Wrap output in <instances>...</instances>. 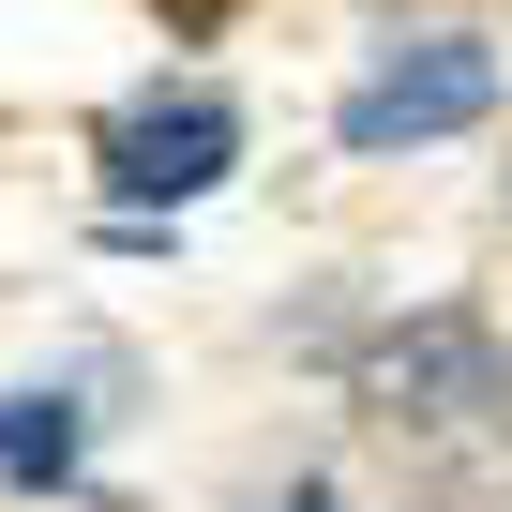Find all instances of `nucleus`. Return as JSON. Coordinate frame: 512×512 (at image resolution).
<instances>
[{"label":"nucleus","instance_id":"obj_4","mask_svg":"<svg viewBox=\"0 0 512 512\" xmlns=\"http://www.w3.org/2000/svg\"><path fill=\"white\" fill-rule=\"evenodd\" d=\"M76 467V407L61 392H0V482H61Z\"/></svg>","mask_w":512,"mask_h":512},{"label":"nucleus","instance_id":"obj_6","mask_svg":"<svg viewBox=\"0 0 512 512\" xmlns=\"http://www.w3.org/2000/svg\"><path fill=\"white\" fill-rule=\"evenodd\" d=\"M287 512H332V482H287Z\"/></svg>","mask_w":512,"mask_h":512},{"label":"nucleus","instance_id":"obj_3","mask_svg":"<svg viewBox=\"0 0 512 512\" xmlns=\"http://www.w3.org/2000/svg\"><path fill=\"white\" fill-rule=\"evenodd\" d=\"M91 151H106L121 211H181V196H211V181L241 166V106H226V91H136Z\"/></svg>","mask_w":512,"mask_h":512},{"label":"nucleus","instance_id":"obj_2","mask_svg":"<svg viewBox=\"0 0 512 512\" xmlns=\"http://www.w3.org/2000/svg\"><path fill=\"white\" fill-rule=\"evenodd\" d=\"M482 106H497V46H482V31H422V46H392V61H377V76L347 91V121H332V136H347V151L377 166V151L467 136Z\"/></svg>","mask_w":512,"mask_h":512},{"label":"nucleus","instance_id":"obj_5","mask_svg":"<svg viewBox=\"0 0 512 512\" xmlns=\"http://www.w3.org/2000/svg\"><path fill=\"white\" fill-rule=\"evenodd\" d=\"M136 16H166V46H211V31L241 16V0H136Z\"/></svg>","mask_w":512,"mask_h":512},{"label":"nucleus","instance_id":"obj_1","mask_svg":"<svg viewBox=\"0 0 512 512\" xmlns=\"http://www.w3.org/2000/svg\"><path fill=\"white\" fill-rule=\"evenodd\" d=\"M347 407H362L377 437H497V407H512V347H497V317H467V302L392 317V332L362 347Z\"/></svg>","mask_w":512,"mask_h":512}]
</instances>
